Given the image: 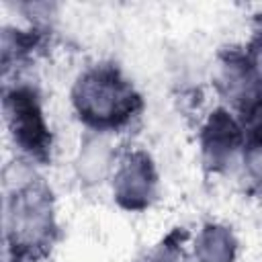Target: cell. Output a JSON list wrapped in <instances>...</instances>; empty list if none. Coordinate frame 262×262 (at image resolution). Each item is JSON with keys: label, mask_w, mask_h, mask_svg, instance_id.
<instances>
[{"label": "cell", "mask_w": 262, "mask_h": 262, "mask_svg": "<svg viewBox=\"0 0 262 262\" xmlns=\"http://www.w3.org/2000/svg\"><path fill=\"white\" fill-rule=\"evenodd\" d=\"M72 100L80 121L96 131L121 129L141 111V96L113 63L86 70L72 90Z\"/></svg>", "instance_id": "1"}, {"label": "cell", "mask_w": 262, "mask_h": 262, "mask_svg": "<svg viewBox=\"0 0 262 262\" xmlns=\"http://www.w3.org/2000/svg\"><path fill=\"white\" fill-rule=\"evenodd\" d=\"M55 219L51 190L43 182H25L6 194V237L18 256H39L53 244Z\"/></svg>", "instance_id": "2"}, {"label": "cell", "mask_w": 262, "mask_h": 262, "mask_svg": "<svg viewBox=\"0 0 262 262\" xmlns=\"http://www.w3.org/2000/svg\"><path fill=\"white\" fill-rule=\"evenodd\" d=\"M4 115L18 149L31 160L47 162L51 154V133L37 92L31 86H14L8 90L4 94Z\"/></svg>", "instance_id": "3"}, {"label": "cell", "mask_w": 262, "mask_h": 262, "mask_svg": "<svg viewBox=\"0 0 262 262\" xmlns=\"http://www.w3.org/2000/svg\"><path fill=\"white\" fill-rule=\"evenodd\" d=\"M156 188H158V174L151 158L145 151L137 149L121 158L115 170L113 192L123 209L129 211L145 209L154 201Z\"/></svg>", "instance_id": "4"}, {"label": "cell", "mask_w": 262, "mask_h": 262, "mask_svg": "<svg viewBox=\"0 0 262 262\" xmlns=\"http://www.w3.org/2000/svg\"><path fill=\"white\" fill-rule=\"evenodd\" d=\"M246 145L239 123L223 108L211 113L201 133L203 160L211 170H223L233 160L235 151Z\"/></svg>", "instance_id": "5"}, {"label": "cell", "mask_w": 262, "mask_h": 262, "mask_svg": "<svg viewBox=\"0 0 262 262\" xmlns=\"http://www.w3.org/2000/svg\"><path fill=\"white\" fill-rule=\"evenodd\" d=\"M235 246V237L227 227L209 223L201 229L194 252L199 262H233Z\"/></svg>", "instance_id": "6"}, {"label": "cell", "mask_w": 262, "mask_h": 262, "mask_svg": "<svg viewBox=\"0 0 262 262\" xmlns=\"http://www.w3.org/2000/svg\"><path fill=\"white\" fill-rule=\"evenodd\" d=\"M176 237H178V231H174V233H170L145 260H141V262H176L178 260V250H176Z\"/></svg>", "instance_id": "7"}, {"label": "cell", "mask_w": 262, "mask_h": 262, "mask_svg": "<svg viewBox=\"0 0 262 262\" xmlns=\"http://www.w3.org/2000/svg\"><path fill=\"white\" fill-rule=\"evenodd\" d=\"M246 55L250 59V63L258 70V74L262 76V23H260V29L254 33L250 45L246 47Z\"/></svg>", "instance_id": "8"}]
</instances>
